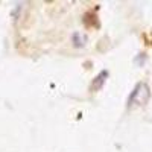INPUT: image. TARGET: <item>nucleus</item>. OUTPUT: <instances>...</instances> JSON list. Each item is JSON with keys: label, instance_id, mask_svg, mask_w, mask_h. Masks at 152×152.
<instances>
[]
</instances>
